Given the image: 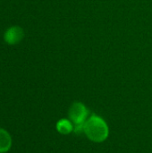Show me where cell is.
Returning a JSON list of instances; mask_svg holds the SVG:
<instances>
[{
	"label": "cell",
	"instance_id": "obj_1",
	"mask_svg": "<svg viewBox=\"0 0 152 153\" xmlns=\"http://www.w3.org/2000/svg\"><path fill=\"white\" fill-rule=\"evenodd\" d=\"M83 133L93 143H103L109 135V128L107 122L98 115H91L84 123Z\"/></svg>",
	"mask_w": 152,
	"mask_h": 153
},
{
	"label": "cell",
	"instance_id": "obj_2",
	"mask_svg": "<svg viewBox=\"0 0 152 153\" xmlns=\"http://www.w3.org/2000/svg\"><path fill=\"white\" fill-rule=\"evenodd\" d=\"M89 110L86 106L79 101L73 102L68 111L69 119L73 123L74 126L77 125H84L86 120L88 119Z\"/></svg>",
	"mask_w": 152,
	"mask_h": 153
},
{
	"label": "cell",
	"instance_id": "obj_3",
	"mask_svg": "<svg viewBox=\"0 0 152 153\" xmlns=\"http://www.w3.org/2000/svg\"><path fill=\"white\" fill-rule=\"evenodd\" d=\"M24 37V31L20 26H12L8 28L4 34V39L8 45H16L22 41Z\"/></svg>",
	"mask_w": 152,
	"mask_h": 153
},
{
	"label": "cell",
	"instance_id": "obj_4",
	"mask_svg": "<svg viewBox=\"0 0 152 153\" xmlns=\"http://www.w3.org/2000/svg\"><path fill=\"white\" fill-rule=\"evenodd\" d=\"M56 131L59 134H64V135H67V134H70L73 131L74 125L70 119L62 118L56 123Z\"/></svg>",
	"mask_w": 152,
	"mask_h": 153
},
{
	"label": "cell",
	"instance_id": "obj_5",
	"mask_svg": "<svg viewBox=\"0 0 152 153\" xmlns=\"http://www.w3.org/2000/svg\"><path fill=\"white\" fill-rule=\"evenodd\" d=\"M12 147V137L9 133L0 128V153L7 152Z\"/></svg>",
	"mask_w": 152,
	"mask_h": 153
}]
</instances>
